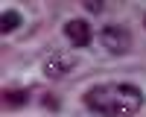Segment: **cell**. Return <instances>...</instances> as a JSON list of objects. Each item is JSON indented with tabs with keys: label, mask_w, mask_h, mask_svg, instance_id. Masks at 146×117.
I'll list each match as a JSON object with an SVG mask.
<instances>
[{
	"label": "cell",
	"mask_w": 146,
	"mask_h": 117,
	"mask_svg": "<svg viewBox=\"0 0 146 117\" xmlns=\"http://www.w3.org/2000/svg\"><path fill=\"white\" fill-rule=\"evenodd\" d=\"M82 105L100 117H135L146 105V94L135 82H100L82 94Z\"/></svg>",
	"instance_id": "6da1fadb"
},
{
	"label": "cell",
	"mask_w": 146,
	"mask_h": 117,
	"mask_svg": "<svg viewBox=\"0 0 146 117\" xmlns=\"http://www.w3.org/2000/svg\"><path fill=\"white\" fill-rule=\"evenodd\" d=\"M100 44L105 47L111 56H126L131 50V32L120 23H108L100 29Z\"/></svg>",
	"instance_id": "7a4b0ae2"
},
{
	"label": "cell",
	"mask_w": 146,
	"mask_h": 117,
	"mask_svg": "<svg viewBox=\"0 0 146 117\" xmlns=\"http://www.w3.org/2000/svg\"><path fill=\"white\" fill-rule=\"evenodd\" d=\"M62 35L73 44V47H88L94 41V29H91V23L88 21H82V18H73L67 21L64 27H62Z\"/></svg>",
	"instance_id": "3957f363"
},
{
	"label": "cell",
	"mask_w": 146,
	"mask_h": 117,
	"mask_svg": "<svg viewBox=\"0 0 146 117\" xmlns=\"http://www.w3.org/2000/svg\"><path fill=\"white\" fill-rule=\"evenodd\" d=\"M76 64H79V58L73 56V53H53V56L44 62V76H47V79H62V76L70 73Z\"/></svg>",
	"instance_id": "277c9868"
},
{
	"label": "cell",
	"mask_w": 146,
	"mask_h": 117,
	"mask_svg": "<svg viewBox=\"0 0 146 117\" xmlns=\"http://www.w3.org/2000/svg\"><path fill=\"white\" fill-rule=\"evenodd\" d=\"M32 100V88H6L3 91V105L6 108H23Z\"/></svg>",
	"instance_id": "5b68a950"
},
{
	"label": "cell",
	"mask_w": 146,
	"mask_h": 117,
	"mask_svg": "<svg viewBox=\"0 0 146 117\" xmlns=\"http://www.w3.org/2000/svg\"><path fill=\"white\" fill-rule=\"evenodd\" d=\"M21 23H23V15L18 9H3V15H0V32L3 35H12Z\"/></svg>",
	"instance_id": "8992f818"
},
{
	"label": "cell",
	"mask_w": 146,
	"mask_h": 117,
	"mask_svg": "<svg viewBox=\"0 0 146 117\" xmlns=\"http://www.w3.org/2000/svg\"><path fill=\"white\" fill-rule=\"evenodd\" d=\"M41 102H44V108H47V111H62V100L53 97V94H44Z\"/></svg>",
	"instance_id": "52a82bcc"
},
{
	"label": "cell",
	"mask_w": 146,
	"mask_h": 117,
	"mask_svg": "<svg viewBox=\"0 0 146 117\" xmlns=\"http://www.w3.org/2000/svg\"><path fill=\"white\" fill-rule=\"evenodd\" d=\"M82 9H88V12H94V15H100V12L105 9V3H94V0H88V3H82Z\"/></svg>",
	"instance_id": "ba28073f"
},
{
	"label": "cell",
	"mask_w": 146,
	"mask_h": 117,
	"mask_svg": "<svg viewBox=\"0 0 146 117\" xmlns=\"http://www.w3.org/2000/svg\"><path fill=\"white\" fill-rule=\"evenodd\" d=\"M143 27H146V15H143Z\"/></svg>",
	"instance_id": "9c48e42d"
}]
</instances>
